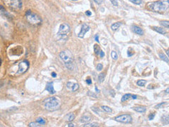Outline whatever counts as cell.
<instances>
[{
	"instance_id": "7dc6e473",
	"label": "cell",
	"mask_w": 169,
	"mask_h": 127,
	"mask_svg": "<svg viewBox=\"0 0 169 127\" xmlns=\"http://www.w3.org/2000/svg\"><path fill=\"white\" fill-rule=\"evenodd\" d=\"M1 65V59H0V66Z\"/></svg>"
},
{
	"instance_id": "f6af8a7d",
	"label": "cell",
	"mask_w": 169,
	"mask_h": 127,
	"mask_svg": "<svg viewBox=\"0 0 169 127\" xmlns=\"http://www.w3.org/2000/svg\"><path fill=\"white\" fill-rule=\"evenodd\" d=\"M95 90H97V93H99V90H98V88H97V87H95Z\"/></svg>"
},
{
	"instance_id": "f35d334b",
	"label": "cell",
	"mask_w": 169,
	"mask_h": 127,
	"mask_svg": "<svg viewBox=\"0 0 169 127\" xmlns=\"http://www.w3.org/2000/svg\"><path fill=\"white\" fill-rule=\"evenodd\" d=\"M93 1H95L96 3L99 4H102V1H103V0H93Z\"/></svg>"
},
{
	"instance_id": "5bb4252c",
	"label": "cell",
	"mask_w": 169,
	"mask_h": 127,
	"mask_svg": "<svg viewBox=\"0 0 169 127\" xmlns=\"http://www.w3.org/2000/svg\"><path fill=\"white\" fill-rule=\"evenodd\" d=\"M90 120H91L90 116L86 114V115H84V116H82V117H81L80 119V121L82 122V123H88Z\"/></svg>"
},
{
	"instance_id": "ffe728a7",
	"label": "cell",
	"mask_w": 169,
	"mask_h": 127,
	"mask_svg": "<svg viewBox=\"0 0 169 127\" xmlns=\"http://www.w3.org/2000/svg\"><path fill=\"white\" fill-rule=\"evenodd\" d=\"M159 57H160L162 60L165 61L166 63H169V57H166V56L165 54H163V53H159Z\"/></svg>"
},
{
	"instance_id": "5b68a950",
	"label": "cell",
	"mask_w": 169,
	"mask_h": 127,
	"mask_svg": "<svg viewBox=\"0 0 169 127\" xmlns=\"http://www.w3.org/2000/svg\"><path fill=\"white\" fill-rule=\"evenodd\" d=\"M5 4L8 7L14 10H18L22 8L21 0H4Z\"/></svg>"
},
{
	"instance_id": "603a6c76",
	"label": "cell",
	"mask_w": 169,
	"mask_h": 127,
	"mask_svg": "<svg viewBox=\"0 0 169 127\" xmlns=\"http://www.w3.org/2000/svg\"><path fill=\"white\" fill-rule=\"evenodd\" d=\"M36 121H37V123H39L40 125H44V124H46V121H45L43 118H42V117H39V118H37V120H36Z\"/></svg>"
},
{
	"instance_id": "83f0119b",
	"label": "cell",
	"mask_w": 169,
	"mask_h": 127,
	"mask_svg": "<svg viewBox=\"0 0 169 127\" xmlns=\"http://www.w3.org/2000/svg\"><path fill=\"white\" fill-rule=\"evenodd\" d=\"M111 58H112L114 60H116L118 59L117 54H116V52L115 51H112V52H111Z\"/></svg>"
},
{
	"instance_id": "ee69618b",
	"label": "cell",
	"mask_w": 169,
	"mask_h": 127,
	"mask_svg": "<svg viewBox=\"0 0 169 127\" xmlns=\"http://www.w3.org/2000/svg\"><path fill=\"white\" fill-rule=\"evenodd\" d=\"M166 54H167V57H169V50H166Z\"/></svg>"
},
{
	"instance_id": "484cf974",
	"label": "cell",
	"mask_w": 169,
	"mask_h": 127,
	"mask_svg": "<svg viewBox=\"0 0 169 127\" xmlns=\"http://www.w3.org/2000/svg\"><path fill=\"white\" fill-rule=\"evenodd\" d=\"M84 127H99L98 124H96V123H88L87 124H85Z\"/></svg>"
},
{
	"instance_id": "6da1fadb",
	"label": "cell",
	"mask_w": 169,
	"mask_h": 127,
	"mask_svg": "<svg viewBox=\"0 0 169 127\" xmlns=\"http://www.w3.org/2000/svg\"><path fill=\"white\" fill-rule=\"evenodd\" d=\"M149 9L155 12H162L169 7V1H158L150 2L147 4Z\"/></svg>"
},
{
	"instance_id": "b9f144b4",
	"label": "cell",
	"mask_w": 169,
	"mask_h": 127,
	"mask_svg": "<svg viewBox=\"0 0 169 127\" xmlns=\"http://www.w3.org/2000/svg\"><path fill=\"white\" fill-rule=\"evenodd\" d=\"M52 77H54V78L56 77V73H54V72H52Z\"/></svg>"
},
{
	"instance_id": "4316f807",
	"label": "cell",
	"mask_w": 169,
	"mask_h": 127,
	"mask_svg": "<svg viewBox=\"0 0 169 127\" xmlns=\"http://www.w3.org/2000/svg\"><path fill=\"white\" fill-rule=\"evenodd\" d=\"M160 24L163 25V27L166 28H169V22L168 21H161L160 22Z\"/></svg>"
},
{
	"instance_id": "bcb514c9",
	"label": "cell",
	"mask_w": 169,
	"mask_h": 127,
	"mask_svg": "<svg viewBox=\"0 0 169 127\" xmlns=\"http://www.w3.org/2000/svg\"><path fill=\"white\" fill-rule=\"evenodd\" d=\"M169 88H167V89L166 90V93H169Z\"/></svg>"
},
{
	"instance_id": "2e32d148",
	"label": "cell",
	"mask_w": 169,
	"mask_h": 127,
	"mask_svg": "<svg viewBox=\"0 0 169 127\" xmlns=\"http://www.w3.org/2000/svg\"><path fill=\"white\" fill-rule=\"evenodd\" d=\"M153 29H154L155 31H156L157 33L161 34V35H164V34L166 33V30H164L163 28H160V27H156V26H154V27H153Z\"/></svg>"
},
{
	"instance_id": "ac0fdd59",
	"label": "cell",
	"mask_w": 169,
	"mask_h": 127,
	"mask_svg": "<svg viewBox=\"0 0 169 127\" xmlns=\"http://www.w3.org/2000/svg\"><path fill=\"white\" fill-rule=\"evenodd\" d=\"M133 110L136 112H140V113H142L146 111V108L145 107H137L133 108Z\"/></svg>"
},
{
	"instance_id": "8d00e7d4",
	"label": "cell",
	"mask_w": 169,
	"mask_h": 127,
	"mask_svg": "<svg viewBox=\"0 0 169 127\" xmlns=\"http://www.w3.org/2000/svg\"><path fill=\"white\" fill-rule=\"evenodd\" d=\"M95 41H97V42H99V35H95Z\"/></svg>"
},
{
	"instance_id": "f546056e",
	"label": "cell",
	"mask_w": 169,
	"mask_h": 127,
	"mask_svg": "<svg viewBox=\"0 0 169 127\" xmlns=\"http://www.w3.org/2000/svg\"><path fill=\"white\" fill-rule=\"evenodd\" d=\"M130 1H131L132 3L137 4V5H140L142 4V1L141 0H130Z\"/></svg>"
},
{
	"instance_id": "74e56055",
	"label": "cell",
	"mask_w": 169,
	"mask_h": 127,
	"mask_svg": "<svg viewBox=\"0 0 169 127\" xmlns=\"http://www.w3.org/2000/svg\"><path fill=\"white\" fill-rule=\"evenodd\" d=\"M99 55H100V57H101L102 58V57H104V55H105L104 52L102 50H101V51H100V52H99Z\"/></svg>"
},
{
	"instance_id": "e575fe53",
	"label": "cell",
	"mask_w": 169,
	"mask_h": 127,
	"mask_svg": "<svg viewBox=\"0 0 169 127\" xmlns=\"http://www.w3.org/2000/svg\"><path fill=\"white\" fill-rule=\"evenodd\" d=\"M166 104H167L166 102H162V103H160V104H159V105H156L155 108H156V109H158V108H161V107H163V105L164 106V105H166Z\"/></svg>"
},
{
	"instance_id": "d4e9b609",
	"label": "cell",
	"mask_w": 169,
	"mask_h": 127,
	"mask_svg": "<svg viewBox=\"0 0 169 127\" xmlns=\"http://www.w3.org/2000/svg\"><path fill=\"white\" fill-rule=\"evenodd\" d=\"M104 78H105V74L104 73H102V74H100L99 75V77H98V80H99V83H102L104 81Z\"/></svg>"
},
{
	"instance_id": "3957f363",
	"label": "cell",
	"mask_w": 169,
	"mask_h": 127,
	"mask_svg": "<svg viewBox=\"0 0 169 127\" xmlns=\"http://www.w3.org/2000/svg\"><path fill=\"white\" fill-rule=\"evenodd\" d=\"M59 57L60 59L63 61L64 64H65L67 68L72 70L73 68V58L72 54L68 50H64L62 51L59 54Z\"/></svg>"
},
{
	"instance_id": "60d3db41",
	"label": "cell",
	"mask_w": 169,
	"mask_h": 127,
	"mask_svg": "<svg viewBox=\"0 0 169 127\" xmlns=\"http://www.w3.org/2000/svg\"><path fill=\"white\" fill-rule=\"evenodd\" d=\"M85 14L87 16H90L92 15V13H91V11H87L85 12Z\"/></svg>"
},
{
	"instance_id": "30bf717a",
	"label": "cell",
	"mask_w": 169,
	"mask_h": 127,
	"mask_svg": "<svg viewBox=\"0 0 169 127\" xmlns=\"http://www.w3.org/2000/svg\"><path fill=\"white\" fill-rule=\"evenodd\" d=\"M66 88L72 92H75L79 89V85L73 82H68L66 83Z\"/></svg>"
},
{
	"instance_id": "8992f818",
	"label": "cell",
	"mask_w": 169,
	"mask_h": 127,
	"mask_svg": "<svg viewBox=\"0 0 169 127\" xmlns=\"http://www.w3.org/2000/svg\"><path fill=\"white\" fill-rule=\"evenodd\" d=\"M70 31H71V28H70L69 25L66 23H63L62 24L60 25L59 32H58L57 35L59 37L62 38L64 37H66L67 35L70 33Z\"/></svg>"
},
{
	"instance_id": "d6a6232c",
	"label": "cell",
	"mask_w": 169,
	"mask_h": 127,
	"mask_svg": "<svg viewBox=\"0 0 169 127\" xmlns=\"http://www.w3.org/2000/svg\"><path fill=\"white\" fill-rule=\"evenodd\" d=\"M102 68H103V66H102V64H97V71H102Z\"/></svg>"
},
{
	"instance_id": "4dcf8cb0",
	"label": "cell",
	"mask_w": 169,
	"mask_h": 127,
	"mask_svg": "<svg viewBox=\"0 0 169 127\" xmlns=\"http://www.w3.org/2000/svg\"><path fill=\"white\" fill-rule=\"evenodd\" d=\"M134 52L132 51V50L131 49V48H130L129 50H128V57H132V55L134 54Z\"/></svg>"
},
{
	"instance_id": "cb8c5ba5",
	"label": "cell",
	"mask_w": 169,
	"mask_h": 127,
	"mask_svg": "<svg viewBox=\"0 0 169 127\" xmlns=\"http://www.w3.org/2000/svg\"><path fill=\"white\" fill-rule=\"evenodd\" d=\"M94 50H95V52L96 54H99L101 49H100L99 46L98 45H94Z\"/></svg>"
},
{
	"instance_id": "f1b7e54d",
	"label": "cell",
	"mask_w": 169,
	"mask_h": 127,
	"mask_svg": "<svg viewBox=\"0 0 169 127\" xmlns=\"http://www.w3.org/2000/svg\"><path fill=\"white\" fill-rule=\"evenodd\" d=\"M40 124H39V123H37V121L36 122H31V123H30L29 124H28V127H40Z\"/></svg>"
},
{
	"instance_id": "d6986e66",
	"label": "cell",
	"mask_w": 169,
	"mask_h": 127,
	"mask_svg": "<svg viewBox=\"0 0 169 127\" xmlns=\"http://www.w3.org/2000/svg\"><path fill=\"white\" fill-rule=\"evenodd\" d=\"M66 121H73V120L75 119V115L73 114V113H70V114H68L66 116Z\"/></svg>"
},
{
	"instance_id": "836d02e7",
	"label": "cell",
	"mask_w": 169,
	"mask_h": 127,
	"mask_svg": "<svg viewBox=\"0 0 169 127\" xmlns=\"http://www.w3.org/2000/svg\"><path fill=\"white\" fill-rule=\"evenodd\" d=\"M154 117H155L154 113H151V114H149L148 118H149V120H152L154 118Z\"/></svg>"
},
{
	"instance_id": "277c9868",
	"label": "cell",
	"mask_w": 169,
	"mask_h": 127,
	"mask_svg": "<svg viewBox=\"0 0 169 127\" xmlns=\"http://www.w3.org/2000/svg\"><path fill=\"white\" fill-rule=\"evenodd\" d=\"M25 17H26L27 21L32 25H37L42 23L41 18L38 15H37L36 14L32 13L30 10L27 11V12L25 14Z\"/></svg>"
},
{
	"instance_id": "9a60e30c",
	"label": "cell",
	"mask_w": 169,
	"mask_h": 127,
	"mask_svg": "<svg viewBox=\"0 0 169 127\" xmlns=\"http://www.w3.org/2000/svg\"><path fill=\"white\" fill-rule=\"evenodd\" d=\"M121 22H116V23H114L113 24H112L111 25V30H113V31H115V30H118L119 28H120V26L121 25Z\"/></svg>"
},
{
	"instance_id": "52a82bcc",
	"label": "cell",
	"mask_w": 169,
	"mask_h": 127,
	"mask_svg": "<svg viewBox=\"0 0 169 127\" xmlns=\"http://www.w3.org/2000/svg\"><path fill=\"white\" fill-rule=\"evenodd\" d=\"M114 120L118 122L123 123V124H130L132 121V117L129 114H122L114 118Z\"/></svg>"
},
{
	"instance_id": "4fadbf2b",
	"label": "cell",
	"mask_w": 169,
	"mask_h": 127,
	"mask_svg": "<svg viewBox=\"0 0 169 127\" xmlns=\"http://www.w3.org/2000/svg\"><path fill=\"white\" fill-rule=\"evenodd\" d=\"M132 30H133L136 34H138V35H144V30H142L141 28H140L139 26L133 25V26H132Z\"/></svg>"
},
{
	"instance_id": "9c48e42d",
	"label": "cell",
	"mask_w": 169,
	"mask_h": 127,
	"mask_svg": "<svg viewBox=\"0 0 169 127\" xmlns=\"http://www.w3.org/2000/svg\"><path fill=\"white\" fill-rule=\"evenodd\" d=\"M89 29H90V28H89V26L88 25H87V24H82V27H81V30L80 31V33H78V37H80V38H82V37L85 36V35L87 33V32H88L89 30Z\"/></svg>"
},
{
	"instance_id": "ab89813d",
	"label": "cell",
	"mask_w": 169,
	"mask_h": 127,
	"mask_svg": "<svg viewBox=\"0 0 169 127\" xmlns=\"http://www.w3.org/2000/svg\"><path fill=\"white\" fill-rule=\"evenodd\" d=\"M86 83H87L88 85H91V84H92V80H91V79H87V80H86Z\"/></svg>"
},
{
	"instance_id": "7a4b0ae2",
	"label": "cell",
	"mask_w": 169,
	"mask_h": 127,
	"mask_svg": "<svg viewBox=\"0 0 169 127\" xmlns=\"http://www.w3.org/2000/svg\"><path fill=\"white\" fill-rule=\"evenodd\" d=\"M43 105L47 110L53 112L59 110L61 106L59 100L54 97H48L43 101Z\"/></svg>"
},
{
	"instance_id": "7c38bea8",
	"label": "cell",
	"mask_w": 169,
	"mask_h": 127,
	"mask_svg": "<svg viewBox=\"0 0 169 127\" xmlns=\"http://www.w3.org/2000/svg\"><path fill=\"white\" fill-rule=\"evenodd\" d=\"M46 90H47L49 93H50L51 94H54L56 93V91L54 90V85H53V83L49 82L46 85V88H45Z\"/></svg>"
},
{
	"instance_id": "7bdbcfd3",
	"label": "cell",
	"mask_w": 169,
	"mask_h": 127,
	"mask_svg": "<svg viewBox=\"0 0 169 127\" xmlns=\"http://www.w3.org/2000/svg\"><path fill=\"white\" fill-rule=\"evenodd\" d=\"M68 127H75V125H74V124H73V123H70L69 124H68Z\"/></svg>"
},
{
	"instance_id": "e0dca14e",
	"label": "cell",
	"mask_w": 169,
	"mask_h": 127,
	"mask_svg": "<svg viewBox=\"0 0 169 127\" xmlns=\"http://www.w3.org/2000/svg\"><path fill=\"white\" fill-rule=\"evenodd\" d=\"M161 121H162V122H163L164 124H166V125H168V124H169V115H163V116L162 117Z\"/></svg>"
},
{
	"instance_id": "7402d4cb",
	"label": "cell",
	"mask_w": 169,
	"mask_h": 127,
	"mask_svg": "<svg viewBox=\"0 0 169 127\" xmlns=\"http://www.w3.org/2000/svg\"><path fill=\"white\" fill-rule=\"evenodd\" d=\"M102 109L104 111H105L107 113H111L112 112V110L111 108H110L109 107H107V106H102Z\"/></svg>"
},
{
	"instance_id": "c3c4849f",
	"label": "cell",
	"mask_w": 169,
	"mask_h": 127,
	"mask_svg": "<svg viewBox=\"0 0 169 127\" xmlns=\"http://www.w3.org/2000/svg\"><path fill=\"white\" fill-rule=\"evenodd\" d=\"M72 1H77V0H72Z\"/></svg>"
},
{
	"instance_id": "d590c367",
	"label": "cell",
	"mask_w": 169,
	"mask_h": 127,
	"mask_svg": "<svg viewBox=\"0 0 169 127\" xmlns=\"http://www.w3.org/2000/svg\"><path fill=\"white\" fill-rule=\"evenodd\" d=\"M111 1V3L113 4V5H115V6H118V3L117 1H116V0H110Z\"/></svg>"
},
{
	"instance_id": "ba28073f",
	"label": "cell",
	"mask_w": 169,
	"mask_h": 127,
	"mask_svg": "<svg viewBox=\"0 0 169 127\" xmlns=\"http://www.w3.org/2000/svg\"><path fill=\"white\" fill-rule=\"evenodd\" d=\"M29 68V63L28 61H22L18 64V70L17 71L18 74H24Z\"/></svg>"
},
{
	"instance_id": "8fae6325",
	"label": "cell",
	"mask_w": 169,
	"mask_h": 127,
	"mask_svg": "<svg viewBox=\"0 0 169 127\" xmlns=\"http://www.w3.org/2000/svg\"><path fill=\"white\" fill-rule=\"evenodd\" d=\"M137 97L135 95H132V94H130V93H127V94H125L122 97V98H121V102H125V101L129 100V99L135 100V99H137Z\"/></svg>"
},
{
	"instance_id": "44dd1931",
	"label": "cell",
	"mask_w": 169,
	"mask_h": 127,
	"mask_svg": "<svg viewBox=\"0 0 169 127\" xmlns=\"http://www.w3.org/2000/svg\"><path fill=\"white\" fill-rule=\"evenodd\" d=\"M146 83H147V81H145V80H139V81H137V85L138 86L143 87V86L145 85Z\"/></svg>"
},
{
	"instance_id": "1f68e13d",
	"label": "cell",
	"mask_w": 169,
	"mask_h": 127,
	"mask_svg": "<svg viewBox=\"0 0 169 127\" xmlns=\"http://www.w3.org/2000/svg\"><path fill=\"white\" fill-rule=\"evenodd\" d=\"M88 95L89 96H91V97H94V98H97V95H96V94H95V93H93L92 92H90V91H89L88 93Z\"/></svg>"
}]
</instances>
